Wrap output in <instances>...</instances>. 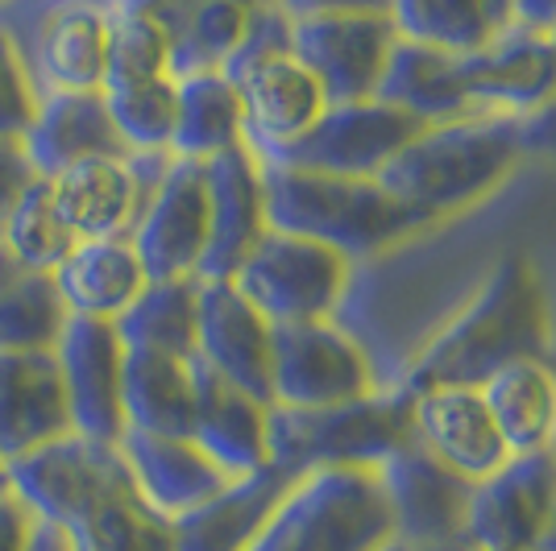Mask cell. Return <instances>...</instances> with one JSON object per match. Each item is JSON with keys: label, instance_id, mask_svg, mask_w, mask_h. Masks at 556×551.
<instances>
[{"label": "cell", "instance_id": "33", "mask_svg": "<svg viewBox=\"0 0 556 551\" xmlns=\"http://www.w3.org/2000/svg\"><path fill=\"white\" fill-rule=\"evenodd\" d=\"M200 278H150L141 295L116 320L125 348H150L170 357H195Z\"/></svg>", "mask_w": 556, "mask_h": 551}, {"label": "cell", "instance_id": "15", "mask_svg": "<svg viewBox=\"0 0 556 551\" xmlns=\"http://www.w3.org/2000/svg\"><path fill=\"white\" fill-rule=\"evenodd\" d=\"M170 150H129L121 158H88L50 179L54 204L75 241L129 236L150 191L163 179Z\"/></svg>", "mask_w": 556, "mask_h": 551}, {"label": "cell", "instance_id": "36", "mask_svg": "<svg viewBox=\"0 0 556 551\" xmlns=\"http://www.w3.org/2000/svg\"><path fill=\"white\" fill-rule=\"evenodd\" d=\"M0 245L29 274H54V266L75 249V232L54 204L50 179H38L9 207V216L0 220Z\"/></svg>", "mask_w": 556, "mask_h": 551}, {"label": "cell", "instance_id": "26", "mask_svg": "<svg viewBox=\"0 0 556 551\" xmlns=\"http://www.w3.org/2000/svg\"><path fill=\"white\" fill-rule=\"evenodd\" d=\"M291 482L295 477L278 464H262L245 477H232L208 502L170 518V551H245Z\"/></svg>", "mask_w": 556, "mask_h": 551}, {"label": "cell", "instance_id": "43", "mask_svg": "<svg viewBox=\"0 0 556 551\" xmlns=\"http://www.w3.org/2000/svg\"><path fill=\"white\" fill-rule=\"evenodd\" d=\"M510 25L548 34L556 25V0H510Z\"/></svg>", "mask_w": 556, "mask_h": 551}, {"label": "cell", "instance_id": "23", "mask_svg": "<svg viewBox=\"0 0 556 551\" xmlns=\"http://www.w3.org/2000/svg\"><path fill=\"white\" fill-rule=\"evenodd\" d=\"M25 154L38 179H54L88 158H121L129 145L121 141L113 113L100 92H50L38 95L25 125Z\"/></svg>", "mask_w": 556, "mask_h": 551}, {"label": "cell", "instance_id": "25", "mask_svg": "<svg viewBox=\"0 0 556 551\" xmlns=\"http://www.w3.org/2000/svg\"><path fill=\"white\" fill-rule=\"evenodd\" d=\"M71 432L54 353H0V464Z\"/></svg>", "mask_w": 556, "mask_h": 551}, {"label": "cell", "instance_id": "12", "mask_svg": "<svg viewBox=\"0 0 556 551\" xmlns=\"http://www.w3.org/2000/svg\"><path fill=\"white\" fill-rule=\"evenodd\" d=\"M374 386L366 348L332 320L275 323L270 345V402L278 407H328L349 402Z\"/></svg>", "mask_w": 556, "mask_h": 551}, {"label": "cell", "instance_id": "42", "mask_svg": "<svg viewBox=\"0 0 556 551\" xmlns=\"http://www.w3.org/2000/svg\"><path fill=\"white\" fill-rule=\"evenodd\" d=\"M519 141H523V154L556 162V95L540 113L519 120Z\"/></svg>", "mask_w": 556, "mask_h": 551}, {"label": "cell", "instance_id": "18", "mask_svg": "<svg viewBox=\"0 0 556 551\" xmlns=\"http://www.w3.org/2000/svg\"><path fill=\"white\" fill-rule=\"evenodd\" d=\"M50 353L59 361V377L67 390L71 432L116 444L125 436V402H121L125 345L116 336V323L67 316Z\"/></svg>", "mask_w": 556, "mask_h": 551}, {"label": "cell", "instance_id": "41", "mask_svg": "<svg viewBox=\"0 0 556 551\" xmlns=\"http://www.w3.org/2000/svg\"><path fill=\"white\" fill-rule=\"evenodd\" d=\"M34 527H38L34 510L13 489H4L0 494V551H29Z\"/></svg>", "mask_w": 556, "mask_h": 551}, {"label": "cell", "instance_id": "11", "mask_svg": "<svg viewBox=\"0 0 556 551\" xmlns=\"http://www.w3.org/2000/svg\"><path fill=\"white\" fill-rule=\"evenodd\" d=\"M419 129H424V120L387 104L382 95L341 100V104H328L320 120L300 141H291L287 150L262 162H282V166L320 170V175H345V179H378V170L416 138Z\"/></svg>", "mask_w": 556, "mask_h": 551}, {"label": "cell", "instance_id": "2", "mask_svg": "<svg viewBox=\"0 0 556 551\" xmlns=\"http://www.w3.org/2000/svg\"><path fill=\"white\" fill-rule=\"evenodd\" d=\"M523 158L519 120L462 116L424 125L382 170L378 183L432 229L444 216L482 204L515 175Z\"/></svg>", "mask_w": 556, "mask_h": 551}, {"label": "cell", "instance_id": "13", "mask_svg": "<svg viewBox=\"0 0 556 551\" xmlns=\"http://www.w3.org/2000/svg\"><path fill=\"white\" fill-rule=\"evenodd\" d=\"M556 518V452H515L469 489L465 539L473 551H535Z\"/></svg>", "mask_w": 556, "mask_h": 551}, {"label": "cell", "instance_id": "52", "mask_svg": "<svg viewBox=\"0 0 556 551\" xmlns=\"http://www.w3.org/2000/svg\"><path fill=\"white\" fill-rule=\"evenodd\" d=\"M250 4H257V0H250Z\"/></svg>", "mask_w": 556, "mask_h": 551}, {"label": "cell", "instance_id": "4", "mask_svg": "<svg viewBox=\"0 0 556 551\" xmlns=\"http://www.w3.org/2000/svg\"><path fill=\"white\" fill-rule=\"evenodd\" d=\"M412 439V390H370L328 407H278L266 411L270 464L291 477L316 469H374L399 444Z\"/></svg>", "mask_w": 556, "mask_h": 551}, {"label": "cell", "instance_id": "5", "mask_svg": "<svg viewBox=\"0 0 556 551\" xmlns=\"http://www.w3.org/2000/svg\"><path fill=\"white\" fill-rule=\"evenodd\" d=\"M391 539L374 469H316L291 482L245 551H378Z\"/></svg>", "mask_w": 556, "mask_h": 551}, {"label": "cell", "instance_id": "24", "mask_svg": "<svg viewBox=\"0 0 556 551\" xmlns=\"http://www.w3.org/2000/svg\"><path fill=\"white\" fill-rule=\"evenodd\" d=\"M116 448L129 464V477L138 485V494L163 518H179L232 482L191 436H159V432L125 427Z\"/></svg>", "mask_w": 556, "mask_h": 551}, {"label": "cell", "instance_id": "35", "mask_svg": "<svg viewBox=\"0 0 556 551\" xmlns=\"http://www.w3.org/2000/svg\"><path fill=\"white\" fill-rule=\"evenodd\" d=\"M394 34L416 47L469 54L498 34L486 0H387Z\"/></svg>", "mask_w": 556, "mask_h": 551}, {"label": "cell", "instance_id": "34", "mask_svg": "<svg viewBox=\"0 0 556 551\" xmlns=\"http://www.w3.org/2000/svg\"><path fill=\"white\" fill-rule=\"evenodd\" d=\"M63 535L71 551H170V518L141 498L134 477L88 505Z\"/></svg>", "mask_w": 556, "mask_h": 551}, {"label": "cell", "instance_id": "51", "mask_svg": "<svg viewBox=\"0 0 556 551\" xmlns=\"http://www.w3.org/2000/svg\"><path fill=\"white\" fill-rule=\"evenodd\" d=\"M548 38H553V42H556V25H553V29H548Z\"/></svg>", "mask_w": 556, "mask_h": 551}, {"label": "cell", "instance_id": "40", "mask_svg": "<svg viewBox=\"0 0 556 551\" xmlns=\"http://www.w3.org/2000/svg\"><path fill=\"white\" fill-rule=\"evenodd\" d=\"M34 183H38V170L25 154V141L0 138V220L9 216V207L17 204Z\"/></svg>", "mask_w": 556, "mask_h": 551}, {"label": "cell", "instance_id": "45", "mask_svg": "<svg viewBox=\"0 0 556 551\" xmlns=\"http://www.w3.org/2000/svg\"><path fill=\"white\" fill-rule=\"evenodd\" d=\"M29 551H71L67 548V535L50 523H38L34 527V539H29Z\"/></svg>", "mask_w": 556, "mask_h": 551}, {"label": "cell", "instance_id": "10", "mask_svg": "<svg viewBox=\"0 0 556 551\" xmlns=\"http://www.w3.org/2000/svg\"><path fill=\"white\" fill-rule=\"evenodd\" d=\"M9 489L22 498L38 523L67 530L109 489L129 482V464L116 444H100L79 432L50 439L42 448L4 464Z\"/></svg>", "mask_w": 556, "mask_h": 551}, {"label": "cell", "instance_id": "50", "mask_svg": "<svg viewBox=\"0 0 556 551\" xmlns=\"http://www.w3.org/2000/svg\"><path fill=\"white\" fill-rule=\"evenodd\" d=\"M4 489H9V477H4V464H0V494H4Z\"/></svg>", "mask_w": 556, "mask_h": 551}, {"label": "cell", "instance_id": "19", "mask_svg": "<svg viewBox=\"0 0 556 551\" xmlns=\"http://www.w3.org/2000/svg\"><path fill=\"white\" fill-rule=\"evenodd\" d=\"M270 345H275V323L229 278H200L195 357L212 373L270 402Z\"/></svg>", "mask_w": 556, "mask_h": 551}, {"label": "cell", "instance_id": "27", "mask_svg": "<svg viewBox=\"0 0 556 551\" xmlns=\"http://www.w3.org/2000/svg\"><path fill=\"white\" fill-rule=\"evenodd\" d=\"M191 377H195V414H191V439L208 452L229 477H245L262 464H270V444H266V411L262 402L241 386L212 373L200 357H191Z\"/></svg>", "mask_w": 556, "mask_h": 551}, {"label": "cell", "instance_id": "1", "mask_svg": "<svg viewBox=\"0 0 556 551\" xmlns=\"http://www.w3.org/2000/svg\"><path fill=\"white\" fill-rule=\"evenodd\" d=\"M553 303L528 253H503L478 295L403 369V390L424 386H482L490 373L548 357Z\"/></svg>", "mask_w": 556, "mask_h": 551}, {"label": "cell", "instance_id": "29", "mask_svg": "<svg viewBox=\"0 0 556 551\" xmlns=\"http://www.w3.org/2000/svg\"><path fill=\"white\" fill-rule=\"evenodd\" d=\"M121 402H125V427L134 432L191 436V414H195L191 357L125 348Z\"/></svg>", "mask_w": 556, "mask_h": 551}, {"label": "cell", "instance_id": "39", "mask_svg": "<svg viewBox=\"0 0 556 551\" xmlns=\"http://www.w3.org/2000/svg\"><path fill=\"white\" fill-rule=\"evenodd\" d=\"M38 95L29 88V75L17 63L13 47L0 38V138H22Z\"/></svg>", "mask_w": 556, "mask_h": 551}, {"label": "cell", "instance_id": "47", "mask_svg": "<svg viewBox=\"0 0 556 551\" xmlns=\"http://www.w3.org/2000/svg\"><path fill=\"white\" fill-rule=\"evenodd\" d=\"M486 9L494 13L498 29H507V25H510V0H486Z\"/></svg>", "mask_w": 556, "mask_h": 551}, {"label": "cell", "instance_id": "31", "mask_svg": "<svg viewBox=\"0 0 556 551\" xmlns=\"http://www.w3.org/2000/svg\"><path fill=\"white\" fill-rule=\"evenodd\" d=\"M232 145H245V113L241 95L225 71H191L179 75L175 88V125L170 154L191 162H208Z\"/></svg>", "mask_w": 556, "mask_h": 551}, {"label": "cell", "instance_id": "7", "mask_svg": "<svg viewBox=\"0 0 556 551\" xmlns=\"http://www.w3.org/2000/svg\"><path fill=\"white\" fill-rule=\"evenodd\" d=\"M175 88L170 34L141 9H113V47L100 95L129 150H170Z\"/></svg>", "mask_w": 556, "mask_h": 551}, {"label": "cell", "instance_id": "9", "mask_svg": "<svg viewBox=\"0 0 556 551\" xmlns=\"http://www.w3.org/2000/svg\"><path fill=\"white\" fill-rule=\"evenodd\" d=\"M394 42L399 34L382 9H312L291 17V54L312 71L328 104L378 95Z\"/></svg>", "mask_w": 556, "mask_h": 551}, {"label": "cell", "instance_id": "46", "mask_svg": "<svg viewBox=\"0 0 556 551\" xmlns=\"http://www.w3.org/2000/svg\"><path fill=\"white\" fill-rule=\"evenodd\" d=\"M17 274H22V266H17V261L4 253V245H0V286H9V282H13Z\"/></svg>", "mask_w": 556, "mask_h": 551}, {"label": "cell", "instance_id": "20", "mask_svg": "<svg viewBox=\"0 0 556 551\" xmlns=\"http://www.w3.org/2000/svg\"><path fill=\"white\" fill-rule=\"evenodd\" d=\"M229 79L245 113V145L257 158H270L300 141L328 108V95L291 50L266 54L250 67L232 71Z\"/></svg>", "mask_w": 556, "mask_h": 551}, {"label": "cell", "instance_id": "6", "mask_svg": "<svg viewBox=\"0 0 556 551\" xmlns=\"http://www.w3.org/2000/svg\"><path fill=\"white\" fill-rule=\"evenodd\" d=\"M0 38L13 47L34 95L100 92L113 9L109 0H0Z\"/></svg>", "mask_w": 556, "mask_h": 551}, {"label": "cell", "instance_id": "37", "mask_svg": "<svg viewBox=\"0 0 556 551\" xmlns=\"http://www.w3.org/2000/svg\"><path fill=\"white\" fill-rule=\"evenodd\" d=\"M254 17L250 0H195L191 13L170 34V71H220L229 54L241 47L245 29Z\"/></svg>", "mask_w": 556, "mask_h": 551}, {"label": "cell", "instance_id": "44", "mask_svg": "<svg viewBox=\"0 0 556 551\" xmlns=\"http://www.w3.org/2000/svg\"><path fill=\"white\" fill-rule=\"evenodd\" d=\"M278 9H287L291 17L295 13H312V9H382L387 13V0H275Z\"/></svg>", "mask_w": 556, "mask_h": 551}, {"label": "cell", "instance_id": "21", "mask_svg": "<svg viewBox=\"0 0 556 551\" xmlns=\"http://www.w3.org/2000/svg\"><path fill=\"white\" fill-rule=\"evenodd\" d=\"M412 436L465 482H482L510 457L478 386L412 390Z\"/></svg>", "mask_w": 556, "mask_h": 551}, {"label": "cell", "instance_id": "8", "mask_svg": "<svg viewBox=\"0 0 556 551\" xmlns=\"http://www.w3.org/2000/svg\"><path fill=\"white\" fill-rule=\"evenodd\" d=\"M349 257L312 236L266 229L229 278L270 323L332 320L349 295Z\"/></svg>", "mask_w": 556, "mask_h": 551}, {"label": "cell", "instance_id": "28", "mask_svg": "<svg viewBox=\"0 0 556 551\" xmlns=\"http://www.w3.org/2000/svg\"><path fill=\"white\" fill-rule=\"evenodd\" d=\"M54 286L67 303L71 316L88 320H121V311L141 295L150 282L138 249L129 236H100V241H75V249L54 266Z\"/></svg>", "mask_w": 556, "mask_h": 551}, {"label": "cell", "instance_id": "14", "mask_svg": "<svg viewBox=\"0 0 556 551\" xmlns=\"http://www.w3.org/2000/svg\"><path fill=\"white\" fill-rule=\"evenodd\" d=\"M457 84L469 116L523 120L556 95V42L548 34L507 25L486 47L457 54Z\"/></svg>", "mask_w": 556, "mask_h": 551}, {"label": "cell", "instance_id": "16", "mask_svg": "<svg viewBox=\"0 0 556 551\" xmlns=\"http://www.w3.org/2000/svg\"><path fill=\"white\" fill-rule=\"evenodd\" d=\"M374 477L382 485V498L391 510L394 539L407 548H437L465 539V510H469V489L462 473L432 457L416 436L399 444L391 457L374 464Z\"/></svg>", "mask_w": 556, "mask_h": 551}, {"label": "cell", "instance_id": "30", "mask_svg": "<svg viewBox=\"0 0 556 551\" xmlns=\"http://www.w3.org/2000/svg\"><path fill=\"white\" fill-rule=\"evenodd\" d=\"M507 452H544L556 444V369L548 357L515 361L478 386Z\"/></svg>", "mask_w": 556, "mask_h": 551}, {"label": "cell", "instance_id": "38", "mask_svg": "<svg viewBox=\"0 0 556 551\" xmlns=\"http://www.w3.org/2000/svg\"><path fill=\"white\" fill-rule=\"evenodd\" d=\"M67 316L54 278L22 270L9 286H0V353H47Z\"/></svg>", "mask_w": 556, "mask_h": 551}, {"label": "cell", "instance_id": "17", "mask_svg": "<svg viewBox=\"0 0 556 551\" xmlns=\"http://www.w3.org/2000/svg\"><path fill=\"white\" fill-rule=\"evenodd\" d=\"M146 278H200L208 249V175L204 162H166L163 179L150 191L138 225L129 229Z\"/></svg>", "mask_w": 556, "mask_h": 551}, {"label": "cell", "instance_id": "3", "mask_svg": "<svg viewBox=\"0 0 556 551\" xmlns=\"http://www.w3.org/2000/svg\"><path fill=\"white\" fill-rule=\"evenodd\" d=\"M262 191L270 229L312 236L349 261H366L374 253L407 241L412 232L428 229L378 179H345L262 162Z\"/></svg>", "mask_w": 556, "mask_h": 551}, {"label": "cell", "instance_id": "48", "mask_svg": "<svg viewBox=\"0 0 556 551\" xmlns=\"http://www.w3.org/2000/svg\"><path fill=\"white\" fill-rule=\"evenodd\" d=\"M535 551H556V518H553V527L544 530V539L535 543Z\"/></svg>", "mask_w": 556, "mask_h": 551}, {"label": "cell", "instance_id": "22", "mask_svg": "<svg viewBox=\"0 0 556 551\" xmlns=\"http://www.w3.org/2000/svg\"><path fill=\"white\" fill-rule=\"evenodd\" d=\"M204 175H208V249L200 278H232L245 253L270 229L262 158L250 145H232L204 162Z\"/></svg>", "mask_w": 556, "mask_h": 551}, {"label": "cell", "instance_id": "49", "mask_svg": "<svg viewBox=\"0 0 556 551\" xmlns=\"http://www.w3.org/2000/svg\"><path fill=\"white\" fill-rule=\"evenodd\" d=\"M378 551H416V548H407V543H399V539H391V543H382Z\"/></svg>", "mask_w": 556, "mask_h": 551}, {"label": "cell", "instance_id": "32", "mask_svg": "<svg viewBox=\"0 0 556 551\" xmlns=\"http://www.w3.org/2000/svg\"><path fill=\"white\" fill-rule=\"evenodd\" d=\"M378 95L394 108L412 113L416 120H424V125L469 116L462 84H457V54L416 47V42H403V38L394 42Z\"/></svg>", "mask_w": 556, "mask_h": 551}]
</instances>
